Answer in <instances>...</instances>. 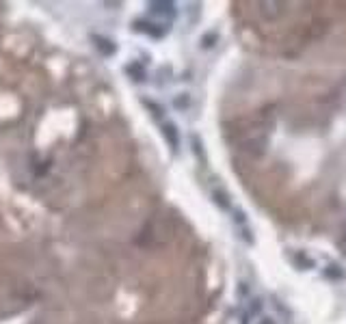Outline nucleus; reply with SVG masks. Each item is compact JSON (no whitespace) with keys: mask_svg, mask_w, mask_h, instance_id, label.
<instances>
[{"mask_svg":"<svg viewBox=\"0 0 346 324\" xmlns=\"http://www.w3.org/2000/svg\"><path fill=\"white\" fill-rule=\"evenodd\" d=\"M91 42L95 46V50H98L102 56H112L117 52V46L110 42L108 37H102V35H91Z\"/></svg>","mask_w":346,"mask_h":324,"instance_id":"obj_1","label":"nucleus"},{"mask_svg":"<svg viewBox=\"0 0 346 324\" xmlns=\"http://www.w3.org/2000/svg\"><path fill=\"white\" fill-rule=\"evenodd\" d=\"M134 30L145 32V35H149V37H163V35H165V28H160L158 24H154V22H145V20H136V22H134Z\"/></svg>","mask_w":346,"mask_h":324,"instance_id":"obj_2","label":"nucleus"},{"mask_svg":"<svg viewBox=\"0 0 346 324\" xmlns=\"http://www.w3.org/2000/svg\"><path fill=\"white\" fill-rule=\"evenodd\" d=\"M151 13L158 15V18H165V20H173L175 9H173V3H151Z\"/></svg>","mask_w":346,"mask_h":324,"instance_id":"obj_3","label":"nucleus"},{"mask_svg":"<svg viewBox=\"0 0 346 324\" xmlns=\"http://www.w3.org/2000/svg\"><path fill=\"white\" fill-rule=\"evenodd\" d=\"M163 134H165V139L169 143V147H171L173 151L180 147V136H178V130H175L173 124H165L163 126Z\"/></svg>","mask_w":346,"mask_h":324,"instance_id":"obj_4","label":"nucleus"},{"mask_svg":"<svg viewBox=\"0 0 346 324\" xmlns=\"http://www.w3.org/2000/svg\"><path fill=\"white\" fill-rule=\"evenodd\" d=\"M126 71L130 74L136 83H141V80H145V69H143V65H139V63H132V65H128L126 67Z\"/></svg>","mask_w":346,"mask_h":324,"instance_id":"obj_5","label":"nucleus"},{"mask_svg":"<svg viewBox=\"0 0 346 324\" xmlns=\"http://www.w3.org/2000/svg\"><path fill=\"white\" fill-rule=\"evenodd\" d=\"M257 324H275V322H273V318H262Z\"/></svg>","mask_w":346,"mask_h":324,"instance_id":"obj_6","label":"nucleus"},{"mask_svg":"<svg viewBox=\"0 0 346 324\" xmlns=\"http://www.w3.org/2000/svg\"><path fill=\"white\" fill-rule=\"evenodd\" d=\"M344 245H346V238H344Z\"/></svg>","mask_w":346,"mask_h":324,"instance_id":"obj_7","label":"nucleus"}]
</instances>
